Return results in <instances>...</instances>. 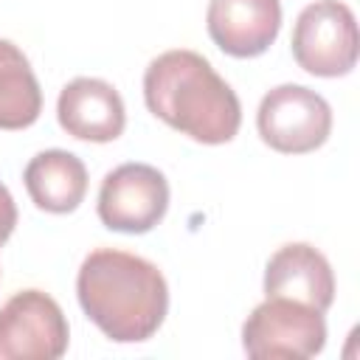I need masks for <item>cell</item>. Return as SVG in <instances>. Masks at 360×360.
<instances>
[{"mask_svg": "<svg viewBox=\"0 0 360 360\" xmlns=\"http://www.w3.org/2000/svg\"><path fill=\"white\" fill-rule=\"evenodd\" d=\"M76 298L84 315L115 343L149 340L169 312V287L158 264L115 248H96L84 256Z\"/></svg>", "mask_w": 360, "mask_h": 360, "instance_id": "cell-1", "label": "cell"}, {"mask_svg": "<svg viewBox=\"0 0 360 360\" xmlns=\"http://www.w3.org/2000/svg\"><path fill=\"white\" fill-rule=\"evenodd\" d=\"M146 110L197 143L219 146L236 138L242 104L211 62L188 48L155 56L143 70Z\"/></svg>", "mask_w": 360, "mask_h": 360, "instance_id": "cell-2", "label": "cell"}, {"mask_svg": "<svg viewBox=\"0 0 360 360\" xmlns=\"http://www.w3.org/2000/svg\"><path fill=\"white\" fill-rule=\"evenodd\" d=\"M290 51L298 68L312 76L338 79L352 73L360 51L354 11L340 0H315L304 6L292 25Z\"/></svg>", "mask_w": 360, "mask_h": 360, "instance_id": "cell-3", "label": "cell"}, {"mask_svg": "<svg viewBox=\"0 0 360 360\" xmlns=\"http://www.w3.org/2000/svg\"><path fill=\"white\" fill-rule=\"evenodd\" d=\"M323 346V312L290 298H264L242 323V349L253 360H307Z\"/></svg>", "mask_w": 360, "mask_h": 360, "instance_id": "cell-4", "label": "cell"}, {"mask_svg": "<svg viewBox=\"0 0 360 360\" xmlns=\"http://www.w3.org/2000/svg\"><path fill=\"white\" fill-rule=\"evenodd\" d=\"M259 138L281 155H307L332 132L329 101L304 84H278L264 93L256 112Z\"/></svg>", "mask_w": 360, "mask_h": 360, "instance_id": "cell-5", "label": "cell"}, {"mask_svg": "<svg viewBox=\"0 0 360 360\" xmlns=\"http://www.w3.org/2000/svg\"><path fill=\"white\" fill-rule=\"evenodd\" d=\"M68 343V318L48 292L20 290L0 307V360H56Z\"/></svg>", "mask_w": 360, "mask_h": 360, "instance_id": "cell-6", "label": "cell"}, {"mask_svg": "<svg viewBox=\"0 0 360 360\" xmlns=\"http://www.w3.org/2000/svg\"><path fill=\"white\" fill-rule=\"evenodd\" d=\"M96 211L110 231L146 233L169 211V183L149 163H121L104 174Z\"/></svg>", "mask_w": 360, "mask_h": 360, "instance_id": "cell-7", "label": "cell"}, {"mask_svg": "<svg viewBox=\"0 0 360 360\" xmlns=\"http://www.w3.org/2000/svg\"><path fill=\"white\" fill-rule=\"evenodd\" d=\"M211 42L233 56H262L281 31V0H211L205 11Z\"/></svg>", "mask_w": 360, "mask_h": 360, "instance_id": "cell-8", "label": "cell"}, {"mask_svg": "<svg viewBox=\"0 0 360 360\" xmlns=\"http://www.w3.org/2000/svg\"><path fill=\"white\" fill-rule=\"evenodd\" d=\"M56 121L76 141L110 143L124 132L127 110L110 82L79 76L62 87L56 98Z\"/></svg>", "mask_w": 360, "mask_h": 360, "instance_id": "cell-9", "label": "cell"}, {"mask_svg": "<svg viewBox=\"0 0 360 360\" xmlns=\"http://www.w3.org/2000/svg\"><path fill=\"white\" fill-rule=\"evenodd\" d=\"M264 295L290 298L326 312L335 301L332 264L318 248L307 242L281 245L264 264Z\"/></svg>", "mask_w": 360, "mask_h": 360, "instance_id": "cell-10", "label": "cell"}, {"mask_svg": "<svg viewBox=\"0 0 360 360\" xmlns=\"http://www.w3.org/2000/svg\"><path fill=\"white\" fill-rule=\"evenodd\" d=\"M22 183L39 211L70 214L84 202L87 166L68 149H45L28 160Z\"/></svg>", "mask_w": 360, "mask_h": 360, "instance_id": "cell-11", "label": "cell"}, {"mask_svg": "<svg viewBox=\"0 0 360 360\" xmlns=\"http://www.w3.org/2000/svg\"><path fill=\"white\" fill-rule=\"evenodd\" d=\"M42 112V90L28 56L0 39V129H28Z\"/></svg>", "mask_w": 360, "mask_h": 360, "instance_id": "cell-12", "label": "cell"}, {"mask_svg": "<svg viewBox=\"0 0 360 360\" xmlns=\"http://www.w3.org/2000/svg\"><path fill=\"white\" fill-rule=\"evenodd\" d=\"M14 225H17V205L8 188L0 183V245L8 242V236L14 233Z\"/></svg>", "mask_w": 360, "mask_h": 360, "instance_id": "cell-13", "label": "cell"}]
</instances>
